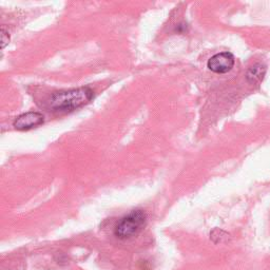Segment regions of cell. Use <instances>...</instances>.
I'll return each instance as SVG.
<instances>
[{"label":"cell","instance_id":"obj_5","mask_svg":"<svg viewBox=\"0 0 270 270\" xmlns=\"http://www.w3.org/2000/svg\"><path fill=\"white\" fill-rule=\"evenodd\" d=\"M266 73V68L265 66L258 64L252 66L250 68L248 73H247V78L250 82H262L264 78V75Z\"/></svg>","mask_w":270,"mask_h":270},{"label":"cell","instance_id":"obj_4","mask_svg":"<svg viewBox=\"0 0 270 270\" xmlns=\"http://www.w3.org/2000/svg\"><path fill=\"white\" fill-rule=\"evenodd\" d=\"M44 122V115L40 112H26L15 120L14 122V127L15 129L19 131H26V130H31L33 128H36L38 126H40Z\"/></svg>","mask_w":270,"mask_h":270},{"label":"cell","instance_id":"obj_1","mask_svg":"<svg viewBox=\"0 0 270 270\" xmlns=\"http://www.w3.org/2000/svg\"><path fill=\"white\" fill-rule=\"evenodd\" d=\"M94 96L89 86L55 92L48 100V107L56 112H68L78 109L88 104Z\"/></svg>","mask_w":270,"mask_h":270},{"label":"cell","instance_id":"obj_2","mask_svg":"<svg viewBox=\"0 0 270 270\" xmlns=\"http://www.w3.org/2000/svg\"><path fill=\"white\" fill-rule=\"evenodd\" d=\"M147 224V214L142 209L132 210L115 226L114 234L120 240H127L138 234Z\"/></svg>","mask_w":270,"mask_h":270},{"label":"cell","instance_id":"obj_6","mask_svg":"<svg viewBox=\"0 0 270 270\" xmlns=\"http://www.w3.org/2000/svg\"><path fill=\"white\" fill-rule=\"evenodd\" d=\"M10 40V36L8 34L4 31V28H2V48H4L8 44Z\"/></svg>","mask_w":270,"mask_h":270},{"label":"cell","instance_id":"obj_3","mask_svg":"<svg viewBox=\"0 0 270 270\" xmlns=\"http://www.w3.org/2000/svg\"><path fill=\"white\" fill-rule=\"evenodd\" d=\"M236 58L232 53L220 52L210 57L207 62V66L210 71L214 73L226 74L232 70Z\"/></svg>","mask_w":270,"mask_h":270}]
</instances>
